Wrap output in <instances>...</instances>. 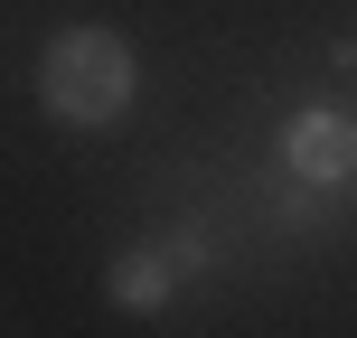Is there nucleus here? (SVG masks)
I'll return each mask as SVG.
<instances>
[{
	"instance_id": "obj_1",
	"label": "nucleus",
	"mask_w": 357,
	"mask_h": 338,
	"mask_svg": "<svg viewBox=\"0 0 357 338\" xmlns=\"http://www.w3.org/2000/svg\"><path fill=\"white\" fill-rule=\"evenodd\" d=\"M132 94H142L132 38H113V29H56L47 47H38V104H47V123L113 132L132 113Z\"/></svg>"
},
{
	"instance_id": "obj_2",
	"label": "nucleus",
	"mask_w": 357,
	"mask_h": 338,
	"mask_svg": "<svg viewBox=\"0 0 357 338\" xmlns=\"http://www.w3.org/2000/svg\"><path fill=\"white\" fill-rule=\"evenodd\" d=\"M282 151H291V169H301L310 188H339L357 169V123L348 113H301V123L282 132Z\"/></svg>"
},
{
	"instance_id": "obj_3",
	"label": "nucleus",
	"mask_w": 357,
	"mask_h": 338,
	"mask_svg": "<svg viewBox=\"0 0 357 338\" xmlns=\"http://www.w3.org/2000/svg\"><path fill=\"white\" fill-rule=\"evenodd\" d=\"M104 291H113L123 310H160L169 291H178V254H169V245H132L123 263H113V282H104Z\"/></svg>"
}]
</instances>
